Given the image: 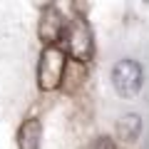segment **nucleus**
Returning a JSON list of instances; mask_svg holds the SVG:
<instances>
[{"mask_svg": "<svg viewBox=\"0 0 149 149\" xmlns=\"http://www.w3.org/2000/svg\"><path fill=\"white\" fill-rule=\"evenodd\" d=\"M65 67H67V52L57 45L42 47L37 60V87L42 92H52L62 85Z\"/></svg>", "mask_w": 149, "mask_h": 149, "instance_id": "obj_1", "label": "nucleus"}, {"mask_svg": "<svg viewBox=\"0 0 149 149\" xmlns=\"http://www.w3.org/2000/svg\"><path fill=\"white\" fill-rule=\"evenodd\" d=\"M65 47L67 55L74 57L77 62H90L92 55H95V37L92 30L87 25L85 17H72L65 30Z\"/></svg>", "mask_w": 149, "mask_h": 149, "instance_id": "obj_2", "label": "nucleus"}, {"mask_svg": "<svg viewBox=\"0 0 149 149\" xmlns=\"http://www.w3.org/2000/svg\"><path fill=\"white\" fill-rule=\"evenodd\" d=\"M142 82H144V72L137 60H119L112 67V85H114L117 95L124 100L137 97L142 90Z\"/></svg>", "mask_w": 149, "mask_h": 149, "instance_id": "obj_3", "label": "nucleus"}, {"mask_svg": "<svg viewBox=\"0 0 149 149\" xmlns=\"http://www.w3.org/2000/svg\"><path fill=\"white\" fill-rule=\"evenodd\" d=\"M65 30H67V25H65L62 13H60L55 5H47L42 10V15H40V22H37V35H40V40H42V45L45 47L57 45V40L65 35Z\"/></svg>", "mask_w": 149, "mask_h": 149, "instance_id": "obj_4", "label": "nucleus"}, {"mask_svg": "<svg viewBox=\"0 0 149 149\" xmlns=\"http://www.w3.org/2000/svg\"><path fill=\"white\" fill-rule=\"evenodd\" d=\"M42 139V124L37 117H30L20 124L17 129V149H40Z\"/></svg>", "mask_w": 149, "mask_h": 149, "instance_id": "obj_5", "label": "nucleus"}, {"mask_svg": "<svg viewBox=\"0 0 149 149\" xmlns=\"http://www.w3.org/2000/svg\"><path fill=\"white\" fill-rule=\"evenodd\" d=\"M117 134H119V139H124V142H137L139 134H142V117L134 114V112L122 114L119 122H117Z\"/></svg>", "mask_w": 149, "mask_h": 149, "instance_id": "obj_6", "label": "nucleus"}, {"mask_svg": "<svg viewBox=\"0 0 149 149\" xmlns=\"http://www.w3.org/2000/svg\"><path fill=\"white\" fill-rule=\"evenodd\" d=\"M95 149H114V142H112L109 137H100L95 144Z\"/></svg>", "mask_w": 149, "mask_h": 149, "instance_id": "obj_7", "label": "nucleus"}]
</instances>
